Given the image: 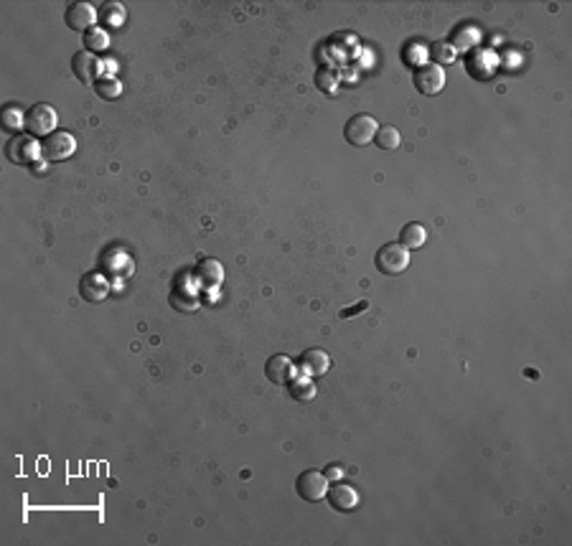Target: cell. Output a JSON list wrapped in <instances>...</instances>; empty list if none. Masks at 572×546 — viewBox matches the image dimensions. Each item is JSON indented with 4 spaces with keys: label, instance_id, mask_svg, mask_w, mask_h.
Here are the masks:
<instances>
[{
    "label": "cell",
    "instance_id": "cell-1",
    "mask_svg": "<svg viewBox=\"0 0 572 546\" xmlns=\"http://www.w3.org/2000/svg\"><path fill=\"white\" fill-rule=\"evenodd\" d=\"M377 269L387 277H397V274L407 272L409 267V249L402 244H384L377 252Z\"/></svg>",
    "mask_w": 572,
    "mask_h": 546
},
{
    "label": "cell",
    "instance_id": "cell-2",
    "mask_svg": "<svg viewBox=\"0 0 572 546\" xmlns=\"http://www.w3.org/2000/svg\"><path fill=\"white\" fill-rule=\"evenodd\" d=\"M56 109L51 104H33V107L26 112V133L33 135V138H49L56 128Z\"/></svg>",
    "mask_w": 572,
    "mask_h": 546
},
{
    "label": "cell",
    "instance_id": "cell-3",
    "mask_svg": "<svg viewBox=\"0 0 572 546\" xmlns=\"http://www.w3.org/2000/svg\"><path fill=\"white\" fill-rule=\"evenodd\" d=\"M377 130H379V125L372 115H353L351 120L346 122V128H343V138H346L348 145L364 147V145H369V143H374Z\"/></svg>",
    "mask_w": 572,
    "mask_h": 546
},
{
    "label": "cell",
    "instance_id": "cell-4",
    "mask_svg": "<svg viewBox=\"0 0 572 546\" xmlns=\"http://www.w3.org/2000/svg\"><path fill=\"white\" fill-rule=\"evenodd\" d=\"M6 155L16 165H31L33 160L41 158V145L33 135H13L6 145Z\"/></svg>",
    "mask_w": 572,
    "mask_h": 546
},
{
    "label": "cell",
    "instance_id": "cell-5",
    "mask_svg": "<svg viewBox=\"0 0 572 546\" xmlns=\"http://www.w3.org/2000/svg\"><path fill=\"white\" fill-rule=\"evenodd\" d=\"M74 150H77V140H74V135L72 133H64V130H59V133H51L49 138H43L41 158L43 160H51V163H56V160L72 158Z\"/></svg>",
    "mask_w": 572,
    "mask_h": 546
},
{
    "label": "cell",
    "instance_id": "cell-6",
    "mask_svg": "<svg viewBox=\"0 0 572 546\" xmlns=\"http://www.w3.org/2000/svg\"><path fill=\"white\" fill-rule=\"evenodd\" d=\"M295 491L303 501L318 503V501L329 496V478L321 470H305V473H300L298 483H295Z\"/></svg>",
    "mask_w": 572,
    "mask_h": 546
},
{
    "label": "cell",
    "instance_id": "cell-7",
    "mask_svg": "<svg viewBox=\"0 0 572 546\" xmlns=\"http://www.w3.org/2000/svg\"><path fill=\"white\" fill-rule=\"evenodd\" d=\"M412 82H414V89L420 91V94L435 97L445 87V72L438 64H422V67H417V72L412 74Z\"/></svg>",
    "mask_w": 572,
    "mask_h": 546
},
{
    "label": "cell",
    "instance_id": "cell-8",
    "mask_svg": "<svg viewBox=\"0 0 572 546\" xmlns=\"http://www.w3.org/2000/svg\"><path fill=\"white\" fill-rule=\"evenodd\" d=\"M97 18H99V11L94 6H89V3H72V6L67 8V13H64V23L72 30H77V33L92 30L94 23H97Z\"/></svg>",
    "mask_w": 572,
    "mask_h": 546
},
{
    "label": "cell",
    "instance_id": "cell-9",
    "mask_svg": "<svg viewBox=\"0 0 572 546\" xmlns=\"http://www.w3.org/2000/svg\"><path fill=\"white\" fill-rule=\"evenodd\" d=\"M265 377L273 384L287 386V384L295 379V364H292L285 353H275L273 358H268V364H265Z\"/></svg>",
    "mask_w": 572,
    "mask_h": 546
},
{
    "label": "cell",
    "instance_id": "cell-10",
    "mask_svg": "<svg viewBox=\"0 0 572 546\" xmlns=\"http://www.w3.org/2000/svg\"><path fill=\"white\" fill-rule=\"evenodd\" d=\"M79 292L87 303H102L110 295V279L104 277L102 272H89L82 277Z\"/></svg>",
    "mask_w": 572,
    "mask_h": 546
},
{
    "label": "cell",
    "instance_id": "cell-11",
    "mask_svg": "<svg viewBox=\"0 0 572 546\" xmlns=\"http://www.w3.org/2000/svg\"><path fill=\"white\" fill-rule=\"evenodd\" d=\"M72 72L74 77L82 82V84H92L94 82V77L99 74V61L94 54H89V51H77L72 59Z\"/></svg>",
    "mask_w": 572,
    "mask_h": 546
},
{
    "label": "cell",
    "instance_id": "cell-12",
    "mask_svg": "<svg viewBox=\"0 0 572 546\" xmlns=\"http://www.w3.org/2000/svg\"><path fill=\"white\" fill-rule=\"evenodd\" d=\"M329 503L334 506L339 513H348V511H353L359 506V493L353 491L351 486H346V483H336L329 491Z\"/></svg>",
    "mask_w": 572,
    "mask_h": 546
},
{
    "label": "cell",
    "instance_id": "cell-13",
    "mask_svg": "<svg viewBox=\"0 0 572 546\" xmlns=\"http://www.w3.org/2000/svg\"><path fill=\"white\" fill-rule=\"evenodd\" d=\"M102 267L107 274H115V277H130L133 274V260H130L128 252H122V249H112L107 255L102 257Z\"/></svg>",
    "mask_w": 572,
    "mask_h": 546
},
{
    "label": "cell",
    "instance_id": "cell-14",
    "mask_svg": "<svg viewBox=\"0 0 572 546\" xmlns=\"http://www.w3.org/2000/svg\"><path fill=\"white\" fill-rule=\"evenodd\" d=\"M298 366L308 377H323L331 369V356L326 351H321V348H311V351H305L300 356Z\"/></svg>",
    "mask_w": 572,
    "mask_h": 546
},
{
    "label": "cell",
    "instance_id": "cell-15",
    "mask_svg": "<svg viewBox=\"0 0 572 546\" xmlns=\"http://www.w3.org/2000/svg\"><path fill=\"white\" fill-rule=\"evenodd\" d=\"M196 279H199L204 287H216L221 285V279H224V269L216 260H204L199 262V267H196Z\"/></svg>",
    "mask_w": 572,
    "mask_h": 546
},
{
    "label": "cell",
    "instance_id": "cell-16",
    "mask_svg": "<svg viewBox=\"0 0 572 546\" xmlns=\"http://www.w3.org/2000/svg\"><path fill=\"white\" fill-rule=\"evenodd\" d=\"M425 239H427V229L422 224H417V221H412V224H405L402 226V231H400V244L405 249H420L422 244H425Z\"/></svg>",
    "mask_w": 572,
    "mask_h": 546
},
{
    "label": "cell",
    "instance_id": "cell-17",
    "mask_svg": "<svg viewBox=\"0 0 572 546\" xmlns=\"http://www.w3.org/2000/svg\"><path fill=\"white\" fill-rule=\"evenodd\" d=\"M458 56V51L451 46V41H432L430 49H427V59L430 64H438V67H448L453 64Z\"/></svg>",
    "mask_w": 572,
    "mask_h": 546
},
{
    "label": "cell",
    "instance_id": "cell-18",
    "mask_svg": "<svg viewBox=\"0 0 572 546\" xmlns=\"http://www.w3.org/2000/svg\"><path fill=\"white\" fill-rule=\"evenodd\" d=\"M496 69V56L491 51H473L468 56V72H473L475 77H488Z\"/></svg>",
    "mask_w": 572,
    "mask_h": 546
},
{
    "label": "cell",
    "instance_id": "cell-19",
    "mask_svg": "<svg viewBox=\"0 0 572 546\" xmlns=\"http://www.w3.org/2000/svg\"><path fill=\"white\" fill-rule=\"evenodd\" d=\"M110 49V33L104 28H99V26H94L92 30H87L84 33V51H89V54H102V51Z\"/></svg>",
    "mask_w": 572,
    "mask_h": 546
},
{
    "label": "cell",
    "instance_id": "cell-20",
    "mask_svg": "<svg viewBox=\"0 0 572 546\" xmlns=\"http://www.w3.org/2000/svg\"><path fill=\"white\" fill-rule=\"evenodd\" d=\"M374 143H377L379 150L392 152L402 145V135H400V130L392 128V125H384V128H379L377 135H374Z\"/></svg>",
    "mask_w": 572,
    "mask_h": 546
},
{
    "label": "cell",
    "instance_id": "cell-21",
    "mask_svg": "<svg viewBox=\"0 0 572 546\" xmlns=\"http://www.w3.org/2000/svg\"><path fill=\"white\" fill-rule=\"evenodd\" d=\"M478 41V28L475 26H461V28L453 33V38H451V46L456 51H471V46Z\"/></svg>",
    "mask_w": 572,
    "mask_h": 546
},
{
    "label": "cell",
    "instance_id": "cell-22",
    "mask_svg": "<svg viewBox=\"0 0 572 546\" xmlns=\"http://www.w3.org/2000/svg\"><path fill=\"white\" fill-rule=\"evenodd\" d=\"M287 389H290L292 399H298V401L316 399V386H313L311 379H292V381L287 384Z\"/></svg>",
    "mask_w": 572,
    "mask_h": 546
},
{
    "label": "cell",
    "instance_id": "cell-23",
    "mask_svg": "<svg viewBox=\"0 0 572 546\" xmlns=\"http://www.w3.org/2000/svg\"><path fill=\"white\" fill-rule=\"evenodd\" d=\"M125 8L120 6V3H107V6H102V11H99V18H102V23L107 26V28H117V26L125 21Z\"/></svg>",
    "mask_w": 572,
    "mask_h": 546
},
{
    "label": "cell",
    "instance_id": "cell-24",
    "mask_svg": "<svg viewBox=\"0 0 572 546\" xmlns=\"http://www.w3.org/2000/svg\"><path fill=\"white\" fill-rule=\"evenodd\" d=\"M94 91L102 99H117L122 94V82L115 79V77H104V79L94 82Z\"/></svg>",
    "mask_w": 572,
    "mask_h": 546
},
{
    "label": "cell",
    "instance_id": "cell-25",
    "mask_svg": "<svg viewBox=\"0 0 572 546\" xmlns=\"http://www.w3.org/2000/svg\"><path fill=\"white\" fill-rule=\"evenodd\" d=\"M23 125H26V115L18 107L3 109V130H8V133H18Z\"/></svg>",
    "mask_w": 572,
    "mask_h": 546
},
{
    "label": "cell",
    "instance_id": "cell-26",
    "mask_svg": "<svg viewBox=\"0 0 572 546\" xmlns=\"http://www.w3.org/2000/svg\"><path fill=\"white\" fill-rule=\"evenodd\" d=\"M316 87H318V91H323V94H334L336 87H339V77H336V72H331V69H318Z\"/></svg>",
    "mask_w": 572,
    "mask_h": 546
},
{
    "label": "cell",
    "instance_id": "cell-27",
    "mask_svg": "<svg viewBox=\"0 0 572 546\" xmlns=\"http://www.w3.org/2000/svg\"><path fill=\"white\" fill-rule=\"evenodd\" d=\"M402 59H405V64H412V67H422V64H427V49L425 46H417V43H412V46H405V54H402Z\"/></svg>",
    "mask_w": 572,
    "mask_h": 546
},
{
    "label": "cell",
    "instance_id": "cell-28",
    "mask_svg": "<svg viewBox=\"0 0 572 546\" xmlns=\"http://www.w3.org/2000/svg\"><path fill=\"white\" fill-rule=\"evenodd\" d=\"M366 308H369V303H366V300H361V303L351 305V308H343L341 313H339V318H343V321H346V318H353V316H359V313H364Z\"/></svg>",
    "mask_w": 572,
    "mask_h": 546
},
{
    "label": "cell",
    "instance_id": "cell-29",
    "mask_svg": "<svg viewBox=\"0 0 572 546\" xmlns=\"http://www.w3.org/2000/svg\"><path fill=\"white\" fill-rule=\"evenodd\" d=\"M323 473H326V478H329V483H339V480L343 478V470L339 465H329L326 467V470H323Z\"/></svg>",
    "mask_w": 572,
    "mask_h": 546
}]
</instances>
